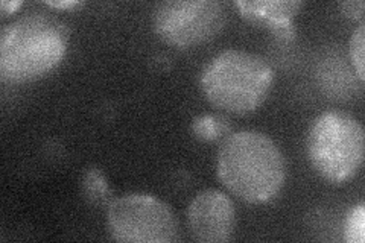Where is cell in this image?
<instances>
[{
    "instance_id": "cell-1",
    "label": "cell",
    "mask_w": 365,
    "mask_h": 243,
    "mask_svg": "<svg viewBox=\"0 0 365 243\" xmlns=\"http://www.w3.org/2000/svg\"><path fill=\"white\" fill-rule=\"evenodd\" d=\"M216 173L228 192L250 204L276 200L287 181V161L267 134L244 130L228 134L216 155Z\"/></svg>"
},
{
    "instance_id": "cell-2",
    "label": "cell",
    "mask_w": 365,
    "mask_h": 243,
    "mask_svg": "<svg viewBox=\"0 0 365 243\" xmlns=\"http://www.w3.org/2000/svg\"><path fill=\"white\" fill-rule=\"evenodd\" d=\"M68 48V29L53 14L29 13L11 21L0 36V76L32 83L58 66Z\"/></svg>"
},
{
    "instance_id": "cell-3",
    "label": "cell",
    "mask_w": 365,
    "mask_h": 243,
    "mask_svg": "<svg viewBox=\"0 0 365 243\" xmlns=\"http://www.w3.org/2000/svg\"><path fill=\"white\" fill-rule=\"evenodd\" d=\"M274 86V68L257 53L227 49L204 66L200 87L213 107L245 115L267 100Z\"/></svg>"
},
{
    "instance_id": "cell-4",
    "label": "cell",
    "mask_w": 365,
    "mask_h": 243,
    "mask_svg": "<svg viewBox=\"0 0 365 243\" xmlns=\"http://www.w3.org/2000/svg\"><path fill=\"white\" fill-rule=\"evenodd\" d=\"M364 128L353 115L327 111L312 122L307 134V157L326 181L344 184L355 177L364 163Z\"/></svg>"
},
{
    "instance_id": "cell-5",
    "label": "cell",
    "mask_w": 365,
    "mask_h": 243,
    "mask_svg": "<svg viewBox=\"0 0 365 243\" xmlns=\"http://www.w3.org/2000/svg\"><path fill=\"white\" fill-rule=\"evenodd\" d=\"M107 229L122 243H173L178 240V219L169 204L146 193H128L106 208Z\"/></svg>"
},
{
    "instance_id": "cell-6",
    "label": "cell",
    "mask_w": 365,
    "mask_h": 243,
    "mask_svg": "<svg viewBox=\"0 0 365 243\" xmlns=\"http://www.w3.org/2000/svg\"><path fill=\"white\" fill-rule=\"evenodd\" d=\"M227 20V5L220 0H166L153 11V28L158 38L180 49L213 40Z\"/></svg>"
},
{
    "instance_id": "cell-7",
    "label": "cell",
    "mask_w": 365,
    "mask_h": 243,
    "mask_svg": "<svg viewBox=\"0 0 365 243\" xmlns=\"http://www.w3.org/2000/svg\"><path fill=\"white\" fill-rule=\"evenodd\" d=\"M190 236L201 243H225L236 228V208L221 190L200 192L187 207Z\"/></svg>"
},
{
    "instance_id": "cell-8",
    "label": "cell",
    "mask_w": 365,
    "mask_h": 243,
    "mask_svg": "<svg viewBox=\"0 0 365 243\" xmlns=\"http://www.w3.org/2000/svg\"><path fill=\"white\" fill-rule=\"evenodd\" d=\"M235 6L251 25L268 29L279 40L295 38L294 19L303 6L299 0H237Z\"/></svg>"
},
{
    "instance_id": "cell-9",
    "label": "cell",
    "mask_w": 365,
    "mask_h": 243,
    "mask_svg": "<svg viewBox=\"0 0 365 243\" xmlns=\"http://www.w3.org/2000/svg\"><path fill=\"white\" fill-rule=\"evenodd\" d=\"M83 193L84 198L93 205H104V204H110V195L111 190L108 187V184L102 175V172L96 167L87 169L83 175Z\"/></svg>"
},
{
    "instance_id": "cell-10",
    "label": "cell",
    "mask_w": 365,
    "mask_h": 243,
    "mask_svg": "<svg viewBox=\"0 0 365 243\" xmlns=\"http://www.w3.org/2000/svg\"><path fill=\"white\" fill-rule=\"evenodd\" d=\"M192 131L193 135L204 142H213L232 134L230 123L221 115H201V118L193 120Z\"/></svg>"
},
{
    "instance_id": "cell-11",
    "label": "cell",
    "mask_w": 365,
    "mask_h": 243,
    "mask_svg": "<svg viewBox=\"0 0 365 243\" xmlns=\"http://www.w3.org/2000/svg\"><path fill=\"white\" fill-rule=\"evenodd\" d=\"M344 237L349 243H364L365 240V204L359 202L350 208L346 217Z\"/></svg>"
},
{
    "instance_id": "cell-12",
    "label": "cell",
    "mask_w": 365,
    "mask_h": 243,
    "mask_svg": "<svg viewBox=\"0 0 365 243\" xmlns=\"http://www.w3.org/2000/svg\"><path fill=\"white\" fill-rule=\"evenodd\" d=\"M349 52H350V60H351L353 68H355V72H356L361 83H364V81H365V75H364L365 25H364V21H361V25L351 33L350 44H349Z\"/></svg>"
},
{
    "instance_id": "cell-13",
    "label": "cell",
    "mask_w": 365,
    "mask_h": 243,
    "mask_svg": "<svg viewBox=\"0 0 365 243\" xmlns=\"http://www.w3.org/2000/svg\"><path fill=\"white\" fill-rule=\"evenodd\" d=\"M364 8H365V4L362 0H353V2L339 4V9L342 11V14L353 20L364 19Z\"/></svg>"
},
{
    "instance_id": "cell-14",
    "label": "cell",
    "mask_w": 365,
    "mask_h": 243,
    "mask_svg": "<svg viewBox=\"0 0 365 243\" xmlns=\"http://www.w3.org/2000/svg\"><path fill=\"white\" fill-rule=\"evenodd\" d=\"M20 5H21V2H19V0H13V2H8V0H4V2L0 4V8H2V16L6 17L9 14H14Z\"/></svg>"
},
{
    "instance_id": "cell-15",
    "label": "cell",
    "mask_w": 365,
    "mask_h": 243,
    "mask_svg": "<svg viewBox=\"0 0 365 243\" xmlns=\"http://www.w3.org/2000/svg\"><path fill=\"white\" fill-rule=\"evenodd\" d=\"M49 6L52 8H61V9H66V8H75L76 5H79V2H75V0H68V2H46Z\"/></svg>"
}]
</instances>
